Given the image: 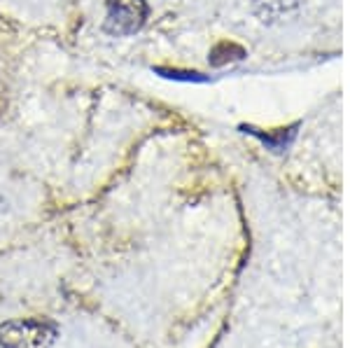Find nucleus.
Wrapping results in <instances>:
<instances>
[{"mask_svg": "<svg viewBox=\"0 0 350 348\" xmlns=\"http://www.w3.org/2000/svg\"><path fill=\"white\" fill-rule=\"evenodd\" d=\"M105 19L103 31L115 38L135 36L145 26L150 8L145 0H105Z\"/></svg>", "mask_w": 350, "mask_h": 348, "instance_id": "2", "label": "nucleus"}, {"mask_svg": "<svg viewBox=\"0 0 350 348\" xmlns=\"http://www.w3.org/2000/svg\"><path fill=\"white\" fill-rule=\"evenodd\" d=\"M245 59V49L236 42H217L215 47L211 49V64L213 66H224L231 64V61H241Z\"/></svg>", "mask_w": 350, "mask_h": 348, "instance_id": "4", "label": "nucleus"}, {"mask_svg": "<svg viewBox=\"0 0 350 348\" xmlns=\"http://www.w3.org/2000/svg\"><path fill=\"white\" fill-rule=\"evenodd\" d=\"M250 133H255V136L262 140L264 145H269L271 150H283L287 143H290V138L295 136V131L292 129H280L278 133H262V131H257V129H250Z\"/></svg>", "mask_w": 350, "mask_h": 348, "instance_id": "5", "label": "nucleus"}, {"mask_svg": "<svg viewBox=\"0 0 350 348\" xmlns=\"http://www.w3.org/2000/svg\"><path fill=\"white\" fill-rule=\"evenodd\" d=\"M157 72H161L163 77H171V80H185V82H203V77L199 72H180V70H166L159 68Z\"/></svg>", "mask_w": 350, "mask_h": 348, "instance_id": "6", "label": "nucleus"}, {"mask_svg": "<svg viewBox=\"0 0 350 348\" xmlns=\"http://www.w3.org/2000/svg\"><path fill=\"white\" fill-rule=\"evenodd\" d=\"M59 336V327L44 318H16L0 325L3 348H52Z\"/></svg>", "mask_w": 350, "mask_h": 348, "instance_id": "1", "label": "nucleus"}, {"mask_svg": "<svg viewBox=\"0 0 350 348\" xmlns=\"http://www.w3.org/2000/svg\"><path fill=\"white\" fill-rule=\"evenodd\" d=\"M299 0H255V10L259 16L267 19H283L290 10L297 8Z\"/></svg>", "mask_w": 350, "mask_h": 348, "instance_id": "3", "label": "nucleus"}]
</instances>
